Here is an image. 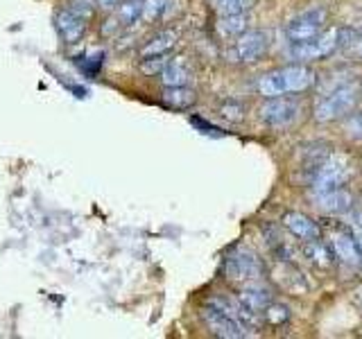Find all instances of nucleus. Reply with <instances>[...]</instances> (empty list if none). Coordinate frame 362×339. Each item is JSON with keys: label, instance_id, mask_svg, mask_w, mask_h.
Listing matches in <instances>:
<instances>
[{"label": "nucleus", "instance_id": "nucleus-1", "mask_svg": "<svg viewBox=\"0 0 362 339\" xmlns=\"http://www.w3.org/2000/svg\"><path fill=\"white\" fill-rule=\"evenodd\" d=\"M315 84V73L308 66H286L276 68L267 75L258 79L256 90L265 97H279L288 93H301V90L310 88Z\"/></svg>", "mask_w": 362, "mask_h": 339}, {"label": "nucleus", "instance_id": "nucleus-2", "mask_svg": "<svg viewBox=\"0 0 362 339\" xmlns=\"http://www.w3.org/2000/svg\"><path fill=\"white\" fill-rule=\"evenodd\" d=\"M360 100V86L358 84H342L335 86L333 90H328L326 95L317 100L313 116L317 122H333L349 116L356 109Z\"/></svg>", "mask_w": 362, "mask_h": 339}, {"label": "nucleus", "instance_id": "nucleus-3", "mask_svg": "<svg viewBox=\"0 0 362 339\" xmlns=\"http://www.w3.org/2000/svg\"><path fill=\"white\" fill-rule=\"evenodd\" d=\"M351 174H354V163H351V158L346 154H328L313 165L310 172L313 192L342 188Z\"/></svg>", "mask_w": 362, "mask_h": 339}, {"label": "nucleus", "instance_id": "nucleus-4", "mask_svg": "<svg viewBox=\"0 0 362 339\" xmlns=\"http://www.w3.org/2000/svg\"><path fill=\"white\" fill-rule=\"evenodd\" d=\"M326 20H328V11L324 7L303 9V11H299L297 16H292L286 23V37L294 45L305 43V41L315 39L317 34H322Z\"/></svg>", "mask_w": 362, "mask_h": 339}, {"label": "nucleus", "instance_id": "nucleus-5", "mask_svg": "<svg viewBox=\"0 0 362 339\" xmlns=\"http://www.w3.org/2000/svg\"><path fill=\"white\" fill-rule=\"evenodd\" d=\"M344 34L346 30H339V28H333L328 32H322L317 34L315 39L305 41V43H299L292 48V56H297V59H303V61H315V59H324V56L333 54L339 45H344Z\"/></svg>", "mask_w": 362, "mask_h": 339}, {"label": "nucleus", "instance_id": "nucleus-6", "mask_svg": "<svg viewBox=\"0 0 362 339\" xmlns=\"http://www.w3.org/2000/svg\"><path fill=\"white\" fill-rule=\"evenodd\" d=\"M224 274L231 282L247 285V282L260 278V274H263V265H260V258L254 251H249V249H235V251L226 258Z\"/></svg>", "mask_w": 362, "mask_h": 339}, {"label": "nucleus", "instance_id": "nucleus-7", "mask_svg": "<svg viewBox=\"0 0 362 339\" xmlns=\"http://www.w3.org/2000/svg\"><path fill=\"white\" fill-rule=\"evenodd\" d=\"M267 48L269 37L265 32H245L226 48V59L233 64H254L267 52Z\"/></svg>", "mask_w": 362, "mask_h": 339}, {"label": "nucleus", "instance_id": "nucleus-8", "mask_svg": "<svg viewBox=\"0 0 362 339\" xmlns=\"http://www.w3.org/2000/svg\"><path fill=\"white\" fill-rule=\"evenodd\" d=\"M299 102L292 97H267V102L260 107V120H263L267 127L272 129H283L290 127V124L299 118Z\"/></svg>", "mask_w": 362, "mask_h": 339}, {"label": "nucleus", "instance_id": "nucleus-9", "mask_svg": "<svg viewBox=\"0 0 362 339\" xmlns=\"http://www.w3.org/2000/svg\"><path fill=\"white\" fill-rule=\"evenodd\" d=\"M202 316L206 326L213 331V335L218 337H224V339H240V337H247V328L235 321L231 314H226L224 310H220L218 305L213 303H206L202 310Z\"/></svg>", "mask_w": 362, "mask_h": 339}, {"label": "nucleus", "instance_id": "nucleus-10", "mask_svg": "<svg viewBox=\"0 0 362 339\" xmlns=\"http://www.w3.org/2000/svg\"><path fill=\"white\" fill-rule=\"evenodd\" d=\"M86 20L84 16H79L77 11H73L71 7H66L62 11H57L54 16V28L59 32V37L66 41V43H77L79 39L84 37L86 32Z\"/></svg>", "mask_w": 362, "mask_h": 339}, {"label": "nucleus", "instance_id": "nucleus-11", "mask_svg": "<svg viewBox=\"0 0 362 339\" xmlns=\"http://www.w3.org/2000/svg\"><path fill=\"white\" fill-rule=\"evenodd\" d=\"M283 226L303 242H313V240H320L322 237V231H320V226H317V222L310 220L308 215L297 213V210H290L283 215Z\"/></svg>", "mask_w": 362, "mask_h": 339}, {"label": "nucleus", "instance_id": "nucleus-12", "mask_svg": "<svg viewBox=\"0 0 362 339\" xmlns=\"http://www.w3.org/2000/svg\"><path fill=\"white\" fill-rule=\"evenodd\" d=\"M331 246H333V254L344 260L349 265H360L362 263V251H360V244H358V237L351 235L349 231H337L331 237Z\"/></svg>", "mask_w": 362, "mask_h": 339}, {"label": "nucleus", "instance_id": "nucleus-13", "mask_svg": "<svg viewBox=\"0 0 362 339\" xmlns=\"http://www.w3.org/2000/svg\"><path fill=\"white\" fill-rule=\"evenodd\" d=\"M315 197H317V203H320V208H324L326 213H331V215L349 213L351 206H354V197H351V192L344 190V188L315 192Z\"/></svg>", "mask_w": 362, "mask_h": 339}, {"label": "nucleus", "instance_id": "nucleus-14", "mask_svg": "<svg viewBox=\"0 0 362 339\" xmlns=\"http://www.w3.org/2000/svg\"><path fill=\"white\" fill-rule=\"evenodd\" d=\"M238 299H240L249 310L265 312L267 305L272 303V290L267 285H263L260 280H252V282H247V285H243Z\"/></svg>", "mask_w": 362, "mask_h": 339}, {"label": "nucleus", "instance_id": "nucleus-15", "mask_svg": "<svg viewBox=\"0 0 362 339\" xmlns=\"http://www.w3.org/2000/svg\"><path fill=\"white\" fill-rule=\"evenodd\" d=\"M179 43V32L177 30H163L158 32L156 37H152L141 48V56H158V54H168L170 50Z\"/></svg>", "mask_w": 362, "mask_h": 339}, {"label": "nucleus", "instance_id": "nucleus-16", "mask_svg": "<svg viewBox=\"0 0 362 339\" xmlns=\"http://www.w3.org/2000/svg\"><path fill=\"white\" fill-rule=\"evenodd\" d=\"M158 77L165 86H186L190 82V68L186 66L184 56H179V59H170L165 71Z\"/></svg>", "mask_w": 362, "mask_h": 339}, {"label": "nucleus", "instance_id": "nucleus-17", "mask_svg": "<svg viewBox=\"0 0 362 339\" xmlns=\"http://www.w3.org/2000/svg\"><path fill=\"white\" fill-rule=\"evenodd\" d=\"M249 25H252V16L249 14H229L220 16L218 32L222 37H240V34L249 32Z\"/></svg>", "mask_w": 362, "mask_h": 339}, {"label": "nucleus", "instance_id": "nucleus-18", "mask_svg": "<svg viewBox=\"0 0 362 339\" xmlns=\"http://www.w3.org/2000/svg\"><path fill=\"white\" fill-rule=\"evenodd\" d=\"M195 90L188 88V86H165L163 90V102L175 109H186V107H192L195 105Z\"/></svg>", "mask_w": 362, "mask_h": 339}, {"label": "nucleus", "instance_id": "nucleus-19", "mask_svg": "<svg viewBox=\"0 0 362 339\" xmlns=\"http://www.w3.org/2000/svg\"><path fill=\"white\" fill-rule=\"evenodd\" d=\"M258 0H215V11L220 16L229 14H249L256 7Z\"/></svg>", "mask_w": 362, "mask_h": 339}, {"label": "nucleus", "instance_id": "nucleus-20", "mask_svg": "<svg viewBox=\"0 0 362 339\" xmlns=\"http://www.w3.org/2000/svg\"><path fill=\"white\" fill-rule=\"evenodd\" d=\"M118 18L124 28L134 25V23H139L143 18V0H127L124 5H120L118 9Z\"/></svg>", "mask_w": 362, "mask_h": 339}, {"label": "nucleus", "instance_id": "nucleus-21", "mask_svg": "<svg viewBox=\"0 0 362 339\" xmlns=\"http://www.w3.org/2000/svg\"><path fill=\"white\" fill-rule=\"evenodd\" d=\"M305 256H308L315 265H322V267L331 265V251H328V249L320 240L305 242Z\"/></svg>", "mask_w": 362, "mask_h": 339}, {"label": "nucleus", "instance_id": "nucleus-22", "mask_svg": "<svg viewBox=\"0 0 362 339\" xmlns=\"http://www.w3.org/2000/svg\"><path fill=\"white\" fill-rule=\"evenodd\" d=\"M170 64L168 54H158V56H143L141 61V71L145 75H161L165 71V66Z\"/></svg>", "mask_w": 362, "mask_h": 339}, {"label": "nucleus", "instance_id": "nucleus-23", "mask_svg": "<svg viewBox=\"0 0 362 339\" xmlns=\"http://www.w3.org/2000/svg\"><path fill=\"white\" fill-rule=\"evenodd\" d=\"M168 11V0H143V20H156Z\"/></svg>", "mask_w": 362, "mask_h": 339}, {"label": "nucleus", "instance_id": "nucleus-24", "mask_svg": "<svg viewBox=\"0 0 362 339\" xmlns=\"http://www.w3.org/2000/svg\"><path fill=\"white\" fill-rule=\"evenodd\" d=\"M265 316H267L269 323L281 326L283 321L290 319V310L286 308V305H281V303H269L267 310H265Z\"/></svg>", "mask_w": 362, "mask_h": 339}, {"label": "nucleus", "instance_id": "nucleus-25", "mask_svg": "<svg viewBox=\"0 0 362 339\" xmlns=\"http://www.w3.org/2000/svg\"><path fill=\"white\" fill-rule=\"evenodd\" d=\"M344 133L349 136V138L362 141V111L354 113V116L344 122Z\"/></svg>", "mask_w": 362, "mask_h": 339}, {"label": "nucleus", "instance_id": "nucleus-26", "mask_svg": "<svg viewBox=\"0 0 362 339\" xmlns=\"http://www.w3.org/2000/svg\"><path fill=\"white\" fill-rule=\"evenodd\" d=\"M68 7H71L73 11H77V14L84 16V18L93 16V3H90V0H73V3L68 5Z\"/></svg>", "mask_w": 362, "mask_h": 339}, {"label": "nucleus", "instance_id": "nucleus-27", "mask_svg": "<svg viewBox=\"0 0 362 339\" xmlns=\"http://www.w3.org/2000/svg\"><path fill=\"white\" fill-rule=\"evenodd\" d=\"M120 28H124V25L120 23L118 16L107 18V20H105V25H102V37H116V34L120 32Z\"/></svg>", "mask_w": 362, "mask_h": 339}, {"label": "nucleus", "instance_id": "nucleus-28", "mask_svg": "<svg viewBox=\"0 0 362 339\" xmlns=\"http://www.w3.org/2000/svg\"><path fill=\"white\" fill-rule=\"evenodd\" d=\"M95 3H98L100 7H107V9H109V7H116V5L120 3V0H95Z\"/></svg>", "mask_w": 362, "mask_h": 339}, {"label": "nucleus", "instance_id": "nucleus-29", "mask_svg": "<svg viewBox=\"0 0 362 339\" xmlns=\"http://www.w3.org/2000/svg\"><path fill=\"white\" fill-rule=\"evenodd\" d=\"M354 37H356V41H362V28H358V30L354 32Z\"/></svg>", "mask_w": 362, "mask_h": 339}, {"label": "nucleus", "instance_id": "nucleus-30", "mask_svg": "<svg viewBox=\"0 0 362 339\" xmlns=\"http://www.w3.org/2000/svg\"><path fill=\"white\" fill-rule=\"evenodd\" d=\"M358 52H360V56H362V41H358Z\"/></svg>", "mask_w": 362, "mask_h": 339}]
</instances>
